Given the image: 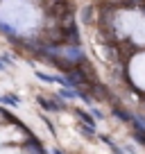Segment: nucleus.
Here are the masks:
<instances>
[{"mask_svg": "<svg viewBox=\"0 0 145 154\" xmlns=\"http://www.w3.org/2000/svg\"><path fill=\"white\" fill-rule=\"evenodd\" d=\"M0 20L7 27L29 29L36 23V14H34V7L27 5L25 0H7L5 5H0Z\"/></svg>", "mask_w": 145, "mask_h": 154, "instance_id": "1", "label": "nucleus"}, {"mask_svg": "<svg viewBox=\"0 0 145 154\" xmlns=\"http://www.w3.org/2000/svg\"><path fill=\"white\" fill-rule=\"evenodd\" d=\"M131 79L138 84L140 88H145V52L131 61Z\"/></svg>", "mask_w": 145, "mask_h": 154, "instance_id": "2", "label": "nucleus"}, {"mask_svg": "<svg viewBox=\"0 0 145 154\" xmlns=\"http://www.w3.org/2000/svg\"><path fill=\"white\" fill-rule=\"evenodd\" d=\"M134 38L138 43H145V20H138L134 27Z\"/></svg>", "mask_w": 145, "mask_h": 154, "instance_id": "3", "label": "nucleus"}]
</instances>
